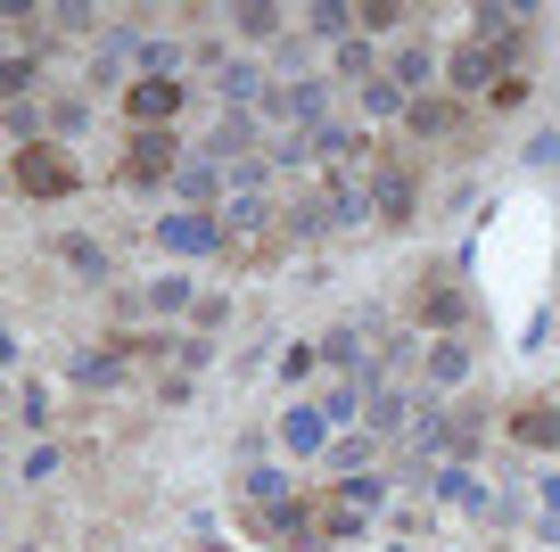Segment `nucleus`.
<instances>
[{"label": "nucleus", "mask_w": 560, "mask_h": 552, "mask_svg": "<svg viewBox=\"0 0 560 552\" xmlns=\"http://www.w3.org/2000/svg\"><path fill=\"white\" fill-rule=\"evenodd\" d=\"M83 124H91V107H83V100H50V140H74Z\"/></svg>", "instance_id": "72a5a7b5"}, {"label": "nucleus", "mask_w": 560, "mask_h": 552, "mask_svg": "<svg viewBox=\"0 0 560 552\" xmlns=\"http://www.w3.org/2000/svg\"><path fill=\"white\" fill-rule=\"evenodd\" d=\"M445 83H454L462 100H494V91L511 83V58L494 50V42H462V50L445 58Z\"/></svg>", "instance_id": "7ed1b4c3"}, {"label": "nucleus", "mask_w": 560, "mask_h": 552, "mask_svg": "<svg viewBox=\"0 0 560 552\" xmlns=\"http://www.w3.org/2000/svg\"><path fill=\"white\" fill-rule=\"evenodd\" d=\"M330 446H338V429H330V413H322L314 396L280 413V453H298V462H314V453H330Z\"/></svg>", "instance_id": "1a4fd4ad"}, {"label": "nucleus", "mask_w": 560, "mask_h": 552, "mask_svg": "<svg viewBox=\"0 0 560 552\" xmlns=\"http://www.w3.org/2000/svg\"><path fill=\"white\" fill-rule=\"evenodd\" d=\"M190 165V157H182V140L174 133H132V173H124V182H132V191H174V173Z\"/></svg>", "instance_id": "0eeeda50"}, {"label": "nucleus", "mask_w": 560, "mask_h": 552, "mask_svg": "<svg viewBox=\"0 0 560 552\" xmlns=\"http://www.w3.org/2000/svg\"><path fill=\"white\" fill-rule=\"evenodd\" d=\"M50 25H58V34H91V25H100V9H83V0H58Z\"/></svg>", "instance_id": "e433bc0d"}, {"label": "nucleus", "mask_w": 560, "mask_h": 552, "mask_svg": "<svg viewBox=\"0 0 560 552\" xmlns=\"http://www.w3.org/2000/svg\"><path fill=\"white\" fill-rule=\"evenodd\" d=\"M314 404H322V413H330V429H347V421H354V413H363V404H371V388H363V380H354V371H338V380H330V388H322V396H314Z\"/></svg>", "instance_id": "2eb2a0df"}, {"label": "nucleus", "mask_w": 560, "mask_h": 552, "mask_svg": "<svg viewBox=\"0 0 560 552\" xmlns=\"http://www.w3.org/2000/svg\"><path fill=\"white\" fill-rule=\"evenodd\" d=\"M0 124H9V157H18V149H34V140L50 133V107H34V100H9V107H0Z\"/></svg>", "instance_id": "dca6fc26"}, {"label": "nucleus", "mask_w": 560, "mask_h": 552, "mask_svg": "<svg viewBox=\"0 0 560 552\" xmlns=\"http://www.w3.org/2000/svg\"><path fill=\"white\" fill-rule=\"evenodd\" d=\"M330 58H338V74H354V83H380V74H387V67H380V42H371V34H354V42H338V50H330Z\"/></svg>", "instance_id": "412c9836"}, {"label": "nucleus", "mask_w": 560, "mask_h": 552, "mask_svg": "<svg viewBox=\"0 0 560 552\" xmlns=\"http://www.w3.org/2000/svg\"><path fill=\"white\" fill-rule=\"evenodd\" d=\"M0 91H9V100H25V91H34V58H25V50L0 58Z\"/></svg>", "instance_id": "f704fd0d"}, {"label": "nucleus", "mask_w": 560, "mask_h": 552, "mask_svg": "<svg viewBox=\"0 0 560 552\" xmlns=\"http://www.w3.org/2000/svg\"><path fill=\"white\" fill-rule=\"evenodd\" d=\"M387 74H396L404 91H420V83H429V74H438V58H429V42H396V50H387Z\"/></svg>", "instance_id": "aec40b11"}, {"label": "nucleus", "mask_w": 560, "mask_h": 552, "mask_svg": "<svg viewBox=\"0 0 560 552\" xmlns=\"http://www.w3.org/2000/svg\"><path fill=\"white\" fill-rule=\"evenodd\" d=\"M42 421H50V396H42V388H18V429H42Z\"/></svg>", "instance_id": "4c0bfd02"}, {"label": "nucleus", "mask_w": 560, "mask_h": 552, "mask_svg": "<svg viewBox=\"0 0 560 552\" xmlns=\"http://www.w3.org/2000/svg\"><path fill=\"white\" fill-rule=\"evenodd\" d=\"M9 165H18V191H25V198H67V191H74L67 140H34V149H18Z\"/></svg>", "instance_id": "f03ea898"}, {"label": "nucleus", "mask_w": 560, "mask_h": 552, "mask_svg": "<svg viewBox=\"0 0 560 552\" xmlns=\"http://www.w3.org/2000/svg\"><path fill=\"white\" fill-rule=\"evenodd\" d=\"M438 503H454V511L478 519V511H487V479H478L470 462H445V470H438Z\"/></svg>", "instance_id": "ddd939ff"}, {"label": "nucleus", "mask_w": 560, "mask_h": 552, "mask_svg": "<svg viewBox=\"0 0 560 552\" xmlns=\"http://www.w3.org/2000/svg\"><path fill=\"white\" fill-rule=\"evenodd\" d=\"M363 116H371V124H396V116H412V91H404L396 74H380V83H363Z\"/></svg>", "instance_id": "6ab92c4d"}, {"label": "nucleus", "mask_w": 560, "mask_h": 552, "mask_svg": "<svg viewBox=\"0 0 560 552\" xmlns=\"http://www.w3.org/2000/svg\"><path fill=\"white\" fill-rule=\"evenodd\" d=\"M58 462H67L58 446H34V453L18 462V479H25V486H42V479H58Z\"/></svg>", "instance_id": "c9c22d12"}, {"label": "nucleus", "mask_w": 560, "mask_h": 552, "mask_svg": "<svg viewBox=\"0 0 560 552\" xmlns=\"http://www.w3.org/2000/svg\"><path fill=\"white\" fill-rule=\"evenodd\" d=\"M354 18H363V34H371V42H387L404 18H412V9H404V0H371V9H354Z\"/></svg>", "instance_id": "473e14b6"}, {"label": "nucleus", "mask_w": 560, "mask_h": 552, "mask_svg": "<svg viewBox=\"0 0 560 552\" xmlns=\"http://www.w3.org/2000/svg\"><path fill=\"white\" fill-rule=\"evenodd\" d=\"M223 313H231V297H198L190 322H198V330H223Z\"/></svg>", "instance_id": "a19ab883"}, {"label": "nucleus", "mask_w": 560, "mask_h": 552, "mask_svg": "<svg viewBox=\"0 0 560 552\" xmlns=\"http://www.w3.org/2000/svg\"><path fill=\"white\" fill-rule=\"evenodd\" d=\"M116 313H124V322H149V313H158V322H190L198 289H190V273H165V280H149V289H124Z\"/></svg>", "instance_id": "20e7f679"}, {"label": "nucleus", "mask_w": 560, "mask_h": 552, "mask_svg": "<svg viewBox=\"0 0 560 552\" xmlns=\"http://www.w3.org/2000/svg\"><path fill=\"white\" fill-rule=\"evenodd\" d=\"M404 124H412L420 140H445V133H454V107H445V100H412V116H404Z\"/></svg>", "instance_id": "7c9ffc66"}, {"label": "nucleus", "mask_w": 560, "mask_h": 552, "mask_svg": "<svg viewBox=\"0 0 560 552\" xmlns=\"http://www.w3.org/2000/svg\"><path fill=\"white\" fill-rule=\"evenodd\" d=\"M231 34H247V42H280V9H272V0H247V9H231Z\"/></svg>", "instance_id": "b1692460"}, {"label": "nucleus", "mask_w": 560, "mask_h": 552, "mask_svg": "<svg viewBox=\"0 0 560 552\" xmlns=\"http://www.w3.org/2000/svg\"><path fill=\"white\" fill-rule=\"evenodd\" d=\"M380 495H387L380 479H338V495H330V503H338V511H354V519H371V511H380Z\"/></svg>", "instance_id": "c756f323"}, {"label": "nucleus", "mask_w": 560, "mask_h": 552, "mask_svg": "<svg viewBox=\"0 0 560 552\" xmlns=\"http://www.w3.org/2000/svg\"><path fill=\"white\" fill-rule=\"evenodd\" d=\"M429 380H438V388H462V380H470V346H462V338H438V346H429Z\"/></svg>", "instance_id": "5701e85b"}, {"label": "nucleus", "mask_w": 560, "mask_h": 552, "mask_svg": "<svg viewBox=\"0 0 560 552\" xmlns=\"http://www.w3.org/2000/svg\"><path fill=\"white\" fill-rule=\"evenodd\" d=\"M247 503H256V519H280L289 503H298V486L280 479L272 462H256V470H247Z\"/></svg>", "instance_id": "4468645a"}, {"label": "nucleus", "mask_w": 560, "mask_h": 552, "mask_svg": "<svg viewBox=\"0 0 560 552\" xmlns=\"http://www.w3.org/2000/svg\"><path fill=\"white\" fill-rule=\"evenodd\" d=\"M322 462H330V470H338V479H363V470H371V462H380V437H371V429H354V437H338V446H330V453H322Z\"/></svg>", "instance_id": "a211bd4d"}, {"label": "nucleus", "mask_w": 560, "mask_h": 552, "mask_svg": "<svg viewBox=\"0 0 560 552\" xmlns=\"http://www.w3.org/2000/svg\"><path fill=\"white\" fill-rule=\"evenodd\" d=\"M330 107H338L330 74H289V83H280V100L264 107V116L289 124V133H322V124H330Z\"/></svg>", "instance_id": "f257e3e1"}, {"label": "nucleus", "mask_w": 560, "mask_h": 552, "mask_svg": "<svg viewBox=\"0 0 560 552\" xmlns=\"http://www.w3.org/2000/svg\"><path fill=\"white\" fill-rule=\"evenodd\" d=\"M182 100H190L182 83H149V74H132V83H124V116H132L140 133H165V124L182 116Z\"/></svg>", "instance_id": "6e6552de"}, {"label": "nucleus", "mask_w": 560, "mask_h": 552, "mask_svg": "<svg viewBox=\"0 0 560 552\" xmlns=\"http://www.w3.org/2000/svg\"><path fill=\"white\" fill-rule=\"evenodd\" d=\"M67 380H74V388H124V363H116V355H74Z\"/></svg>", "instance_id": "393cba45"}, {"label": "nucleus", "mask_w": 560, "mask_h": 552, "mask_svg": "<svg viewBox=\"0 0 560 552\" xmlns=\"http://www.w3.org/2000/svg\"><path fill=\"white\" fill-rule=\"evenodd\" d=\"M527 165L552 173V165H560V133H536V140H527Z\"/></svg>", "instance_id": "ea45409f"}, {"label": "nucleus", "mask_w": 560, "mask_h": 552, "mask_svg": "<svg viewBox=\"0 0 560 552\" xmlns=\"http://www.w3.org/2000/svg\"><path fill=\"white\" fill-rule=\"evenodd\" d=\"M354 25H363V18H354L347 0H314V9H305V34H322L330 50H338V42H354Z\"/></svg>", "instance_id": "f3484780"}, {"label": "nucleus", "mask_w": 560, "mask_h": 552, "mask_svg": "<svg viewBox=\"0 0 560 552\" xmlns=\"http://www.w3.org/2000/svg\"><path fill=\"white\" fill-rule=\"evenodd\" d=\"M520 446H560V413L552 404H527L520 413Z\"/></svg>", "instance_id": "2f4dec72"}, {"label": "nucleus", "mask_w": 560, "mask_h": 552, "mask_svg": "<svg viewBox=\"0 0 560 552\" xmlns=\"http://www.w3.org/2000/svg\"><path fill=\"white\" fill-rule=\"evenodd\" d=\"M322 363H338V371L363 380V371H371V363H363V330H330V338H322Z\"/></svg>", "instance_id": "c85d7f7f"}, {"label": "nucleus", "mask_w": 560, "mask_h": 552, "mask_svg": "<svg viewBox=\"0 0 560 552\" xmlns=\"http://www.w3.org/2000/svg\"><path fill=\"white\" fill-rule=\"evenodd\" d=\"M58 256H67L83 280H107V273H116V264H107V248H100V240H83V231H58Z\"/></svg>", "instance_id": "4be33fe9"}, {"label": "nucleus", "mask_w": 560, "mask_h": 552, "mask_svg": "<svg viewBox=\"0 0 560 552\" xmlns=\"http://www.w3.org/2000/svg\"><path fill=\"white\" fill-rule=\"evenodd\" d=\"M149 240H158V248H165V256H182V264H198V256H214V248H223V240H231V231H223V215H190V207H174V215H165V223H158V231H149Z\"/></svg>", "instance_id": "423d86ee"}, {"label": "nucleus", "mask_w": 560, "mask_h": 552, "mask_svg": "<svg viewBox=\"0 0 560 552\" xmlns=\"http://www.w3.org/2000/svg\"><path fill=\"white\" fill-rule=\"evenodd\" d=\"M536 495H544V503H536V528H544V536H560V479H544Z\"/></svg>", "instance_id": "58836bf2"}, {"label": "nucleus", "mask_w": 560, "mask_h": 552, "mask_svg": "<svg viewBox=\"0 0 560 552\" xmlns=\"http://www.w3.org/2000/svg\"><path fill=\"white\" fill-rule=\"evenodd\" d=\"M214 91H223L231 116H264V107L280 100V83H272L264 58H223V67H214Z\"/></svg>", "instance_id": "39448f33"}, {"label": "nucleus", "mask_w": 560, "mask_h": 552, "mask_svg": "<svg viewBox=\"0 0 560 552\" xmlns=\"http://www.w3.org/2000/svg\"><path fill=\"white\" fill-rule=\"evenodd\" d=\"M380 552H404V544H380Z\"/></svg>", "instance_id": "79ce46f5"}, {"label": "nucleus", "mask_w": 560, "mask_h": 552, "mask_svg": "<svg viewBox=\"0 0 560 552\" xmlns=\"http://www.w3.org/2000/svg\"><path fill=\"white\" fill-rule=\"evenodd\" d=\"M371 207H380V223L396 231L404 215H412V165H380L371 173Z\"/></svg>", "instance_id": "f8f14e48"}, {"label": "nucleus", "mask_w": 560, "mask_h": 552, "mask_svg": "<svg viewBox=\"0 0 560 552\" xmlns=\"http://www.w3.org/2000/svg\"><path fill=\"white\" fill-rule=\"evenodd\" d=\"M207 157H214V165H240V157H264V140H256V116H231V107H223V124L207 133Z\"/></svg>", "instance_id": "9b49d317"}, {"label": "nucleus", "mask_w": 560, "mask_h": 552, "mask_svg": "<svg viewBox=\"0 0 560 552\" xmlns=\"http://www.w3.org/2000/svg\"><path fill=\"white\" fill-rule=\"evenodd\" d=\"M223 231H272V198H264V191L231 198V207H223Z\"/></svg>", "instance_id": "bb28decb"}, {"label": "nucleus", "mask_w": 560, "mask_h": 552, "mask_svg": "<svg viewBox=\"0 0 560 552\" xmlns=\"http://www.w3.org/2000/svg\"><path fill=\"white\" fill-rule=\"evenodd\" d=\"M272 371H280V380H289V388H305V380H314V371H322V346H314V338L280 346V363H272Z\"/></svg>", "instance_id": "cd10ccee"}, {"label": "nucleus", "mask_w": 560, "mask_h": 552, "mask_svg": "<svg viewBox=\"0 0 560 552\" xmlns=\"http://www.w3.org/2000/svg\"><path fill=\"white\" fill-rule=\"evenodd\" d=\"M363 421H371V437H380V446H412V429H420V413H412V396H404V388H371Z\"/></svg>", "instance_id": "9d476101"}, {"label": "nucleus", "mask_w": 560, "mask_h": 552, "mask_svg": "<svg viewBox=\"0 0 560 552\" xmlns=\"http://www.w3.org/2000/svg\"><path fill=\"white\" fill-rule=\"evenodd\" d=\"M462 313H470V297H462V289H429V306H420V322H429V330H438V338H445V330H462Z\"/></svg>", "instance_id": "a878e982"}]
</instances>
